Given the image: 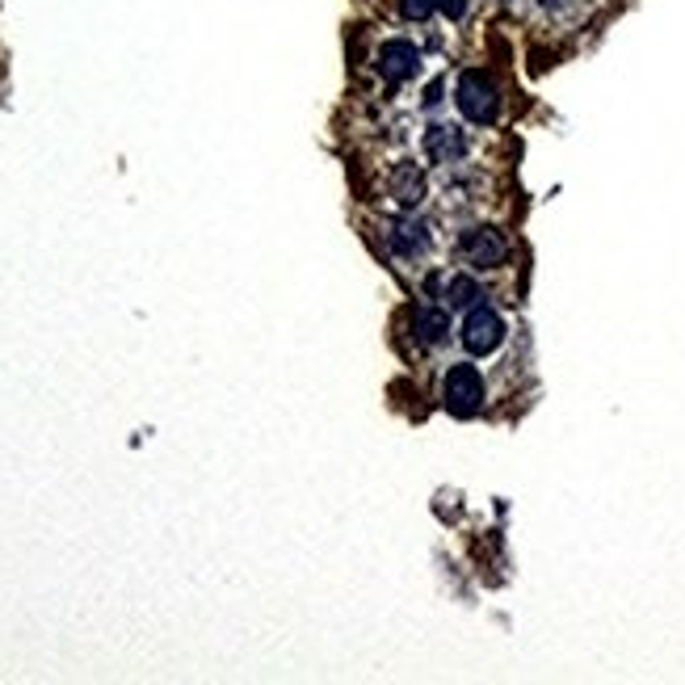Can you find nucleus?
<instances>
[{
    "label": "nucleus",
    "mask_w": 685,
    "mask_h": 685,
    "mask_svg": "<svg viewBox=\"0 0 685 685\" xmlns=\"http://www.w3.org/2000/svg\"><path fill=\"white\" fill-rule=\"evenodd\" d=\"M543 4H547V9H555V4H564V0H543Z\"/></svg>",
    "instance_id": "obj_14"
},
{
    "label": "nucleus",
    "mask_w": 685,
    "mask_h": 685,
    "mask_svg": "<svg viewBox=\"0 0 685 685\" xmlns=\"http://www.w3.org/2000/svg\"><path fill=\"white\" fill-rule=\"evenodd\" d=\"M475 303H484V291H480V282H471V277H450L446 282V307H463V311H471Z\"/></svg>",
    "instance_id": "obj_8"
},
{
    "label": "nucleus",
    "mask_w": 685,
    "mask_h": 685,
    "mask_svg": "<svg viewBox=\"0 0 685 685\" xmlns=\"http://www.w3.org/2000/svg\"><path fill=\"white\" fill-rule=\"evenodd\" d=\"M395 186H400V202H404V206H416V202H421V193H425V181H421L416 165H400Z\"/></svg>",
    "instance_id": "obj_10"
},
{
    "label": "nucleus",
    "mask_w": 685,
    "mask_h": 685,
    "mask_svg": "<svg viewBox=\"0 0 685 685\" xmlns=\"http://www.w3.org/2000/svg\"><path fill=\"white\" fill-rule=\"evenodd\" d=\"M459 252H463L466 265H475V270H496L509 257V240L496 227H471L459 240Z\"/></svg>",
    "instance_id": "obj_4"
},
{
    "label": "nucleus",
    "mask_w": 685,
    "mask_h": 685,
    "mask_svg": "<svg viewBox=\"0 0 685 685\" xmlns=\"http://www.w3.org/2000/svg\"><path fill=\"white\" fill-rule=\"evenodd\" d=\"M500 341H505V320L496 316L488 303H475L471 311H466L463 320V345L466 354H493V350H500Z\"/></svg>",
    "instance_id": "obj_3"
},
{
    "label": "nucleus",
    "mask_w": 685,
    "mask_h": 685,
    "mask_svg": "<svg viewBox=\"0 0 685 685\" xmlns=\"http://www.w3.org/2000/svg\"><path fill=\"white\" fill-rule=\"evenodd\" d=\"M454 102H459L466 122L488 127V122H496V114H500V84H496V76L488 68H471V72L459 76Z\"/></svg>",
    "instance_id": "obj_1"
},
{
    "label": "nucleus",
    "mask_w": 685,
    "mask_h": 685,
    "mask_svg": "<svg viewBox=\"0 0 685 685\" xmlns=\"http://www.w3.org/2000/svg\"><path fill=\"white\" fill-rule=\"evenodd\" d=\"M391 245H395V252H416V248L429 245V227L425 223H395L391 227Z\"/></svg>",
    "instance_id": "obj_9"
},
{
    "label": "nucleus",
    "mask_w": 685,
    "mask_h": 685,
    "mask_svg": "<svg viewBox=\"0 0 685 685\" xmlns=\"http://www.w3.org/2000/svg\"><path fill=\"white\" fill-rule=\"evenodd\" d=\"M438 4L446 9V17H450V22H459V17L466 13V0H438Z\"/></svg>",
    "instance_id": "obj_12"
},
{
    "label": "nucleus",
    "mask_w": 685,
    "mask_h": 685,
    "mask_svg": "<svg viewBox=\"0 0 685 685\" xmlns=\"http://www.w3.org/2000/svg\"><path fill=\"white\" fill-rule=\"evenodd\" d=\"M441 102V84H429V97H425V106H438Z\"/></svg>",
    "instance_id": "obj_13"
},
{
    "label": "nucleus",
    "mask_w": 685,
    "mask_h": 685,
    "mask_svg": "<svg viewBox=\"0 0 685 685\" xmlns=\"http://www.w3.org/2000/svg\"><path fill=\"white\" fill-rule=\"evenodd\" d=\"M441 400H446V409L454 412V416H475L480 404H484V379H480V370L471 362L450 366V375L441 383Z\"/></svg>",
    "instance_id": "obj_2"
},
{
    "label": "nucleus",
    "mask_w": 685,
    "mask_h": 685,
    "mask_svg": "<svg viewBox=\"0 0 685 685\" xmlns=\"http://www.w3.org/2000/svg\"><path fill=\"white\" fill-rule=\"evenodd\" d=\"M412 332H416V341L421 345H441L446 336H450V320H446V311H441L438 303L421 299L416 303V311H412Z\"/></svg>",
    "instance_id": "obj_6"
},
{
    "label": "nucleus",
    "mask_w": 685,
    "mask_h": 685,
    "mask_svg": "<svg viewBox=\"0 0 685 685\" xmlns=\"http://www.w3.org/2000/svg\"><path fill=\"white\" fill-rule=\"evenodd\" d=\"M416 68H421V51L412 43H404V38H391V43L379 47V72H383V81L391 84L409 81V76H416Z\"/></svg>",
    "instance_id": "obj_5"
},
{
    "label": "nucleus",
    "mask_w": 685,
    "mask_h": 685,
    "mask_svg": "<svg viewBox=\"0 0 685 685\" xmlns=\"http://www.w3.org/2000/svg\"><path fill=\"white\" fill-rule=\"evenodd\" d=\"M466 152V139L454 131V127H429L425 131V156L429 161H438V165H446V161H459Z\"/></svg>",
    "instance_id": "obj_7"
},
{
    "label": "nucleus",
    "mask_w": 685,
    "mask_h": 685,
    "mask_svg": "<svg viewBox=\"0 0 685 685\" xmlns=\"http://www.w3.org/2000/svg\"><path fill=\"white\" fill-rule=\"evenodd\" d=\"M434 9H438V0H400V13H404L409 22H425V17H434Z\"/></svg>",
    "instance_id": "obj_11"
}]
</instances>
